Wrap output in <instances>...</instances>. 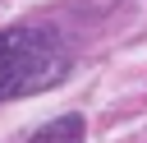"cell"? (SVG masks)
I'll list each match as a JSON object with an SVG mask.
<instances>
[{"label": "cell", "instance_id": "6da1fadb", "mask_svg": "<svg viewBox=\"0 0 147 143\" xmlns=\"http://www.w3.org/2000/svg\"><path fill=\"white\" fill-rule=\"evenodd\" d=\"M74 55L51 23H14L0 28V101H18L55 88L69 74Z\"/></svg>", "mask_w": 147, "mask_h": 143}, {"label": "cell", "instance_id": "7a4b0ae2", "mask_svg": "<svg viewBox=\"0 0 147 143\" xmlns=\"http://www.w3.org/2000/svg\"><path fill=\"white\" fill-rule=\"evenodd\" d=\"M32 143H87V125H83V115H55L51 125H41L32 134Z\"/></svg>", "mask_w": 147, "mask_h": 143}]
</instances>
